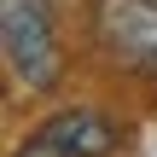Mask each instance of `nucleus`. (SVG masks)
Returning a JSON list of instances; mask_svg holds the SVG:
<instances>
[{"label": "nucleus", "mask_w": 157, "mask_h": 157, "mask_svg": "<svg viewBox=\"0 0 157 157\" xmlns=\"http://www.w3.org/2000/svg\"><path fill=\"white\" fill-rule=\"evenodd\" d=\"M0 47H6L12 82L29 87V93H47L64 70L47 0H0Z\"/></svg>", "instance_id": "obj_1"}, {"label": "nucleus", "mask_w": 157, "mask_h": 157, "mask_svg": "<svg viewBox=\"0 0 157 157\" xmlns=\"http://www.w3.org/2000/svg\"><path fill=\"white\" fill-rule=\"evenodd\" d=\"M93 29H99V47L122 70L157 82V0H99Z\"/></svg>", "instance_id": "obj_2"}, {"label": "nucleus", "mask_w": 157, "mask_h": 157, "mask_svg": "<svg viewBox=\"0 0 157 157\" xmlns=\"http://www.w3.org/2000/svg\"><path fill=\"white\" fill-rule=\"evenodd\" d=\"M35 134H41L47 146H58L64 157H111V151H117V128H111L99 111H87V105L47 117Z\"/></svg>", "instance_id": "obj_3"}, {"label": "nucleus", "mask_w": 157, "mask_h": 157, "mask_svg": "<svg viewBox=\"0 0 157 157\" xmlns=\"http://www.w3.org/2000/svg\"><path fill=\"white\" fill-rule=\"evenodd\" d=\"M17 157H64V151H58V146H47L41 134H29V140H23V151H17Z\"/></svg>", "instance_id": "obj_4"}]
</instances>
